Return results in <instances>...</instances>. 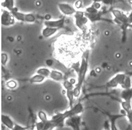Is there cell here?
<instances>
[{
	"label": "cell",
	"instance_id": "1",
	"mask_svg": "<svg viewBox=\"0 0 132 130\" xmlns=\"http://www.w3.org/2000/svg\"><path fill=\"white\" fill-rule=\"evenodd\" d=\"M95 33L91 29L78 33L72 36H62L56 41L55 56L56 59L64 63L67 67H73L79 62V58L89 50L95 40Z\"/></svg>",
	"mask_w": 132,
	"mask_h": 130
},
{
	"label": "cell",
	"instance_id": "2",
	"mask_svg": "<svg viewBox=\"0 0 132 130\" xmlns=\"http://www.w3.org/2000/svg\"><path fill=\"white\" fill-rule=\"evenodd\" d=\"M89 50H87L83 54L82 58H81V61L80 63V66L79 69L77 71V73L78 74V78H77V83L75 85V87L73 90V93L75 98L79 97L81 94V90L82 87V84L85 79L86 75H87V71H88V67H89V63H88V57H89Z\"/></svg>",
	"mask_w": 132,
	"mask_h": 130
},
{
	"label": "cell",
	"instance_id": "3",
	"mask_svg": "<svg viewBox=\"0 0 132 130\" xmlns=\"http://www.w3.org/2000/svg\"><path fill=\"white\" fill-rule=\"evenodd\" d=\"M75 19V23L76 27L79 29L80 31L87 30V25L88 23L89 19L85 15L84 11H76V12L73 15Z\"/></svg>",
	"mask_w": 132,
	"mask_h": 130
},
{
	"label": "cell",
	"instance_id": "4",
	"mask_svg": "<svg viewBox=\"0 0 132 130\" xmlns=\"http://www.w3.org/2000/svg\"><path fill=\"white\" fill-rule=\"evenodd\" d=\"M11 13L13 14L15 19L17 21H22V22H35L36 21V17L34 14L32 13H23L18 11V9L16 7L14 8L13 10L11 11Z\"/></svg>",
	"mask_w": 132,
	"mask_h": 130
},
{
	"label": "cell",
	"instance_id": "5",
	"mask_svg": "<svg viewBox=\"0 0 132 130\" xmlns=\"http://www.w3.org/2000/svg\"><path fill=\"white\" fill-rule=\"evenodd\" d=\"M112 13L114 17V21L118 24L122 25V26H128V15L124 12L118 9H113Z\"/></svg>",
	"mask_w": 132,
	"mask_h": 130
},
{
	"label": "cell",
	"instance_id": "6",
	"mask_svg": "<svg viewBox=\"0 0 132 130\" xmlns=\"http://www.w3.org/2000/svg\"><path fill=\"white\" fill-rule=\"evenodd\" d=\"M2 25L5 27H9L15 24V19L11 12L7 10L2 11Z\"/></svg>",
	"mask_w": 132,
	"mask_h": 130
},
{
	"label": "cell",
	"instance_id": "7",
	"mask_svg": "<svg viewBox=\"0 0 132 130\" xmlns=\"http://www.w3.org/2000/svg\"><path fill=\"white\" fill-rule=\"evenodd\" d=\"M126 75L123 73H118L115 76L113 77L107 83V87L110 88H115L118 85H123L126 79Z\"/></svg>",
	"mask_w": 132,
	"mask_h": 130
},
{
	"label": "cell",
	"instance_id": "8",
	"mask_svg": "<svg viewBox=\"0 0 132 130\" xmlns=\"http://www.w3.org/2000/svg\"><path fill=\"white\" fill-rule=\"evenodd\" d=\"M83 109L84 108H83V106H82V104L81 102H79V103L75 104V106H73L72 108H71L69 110H67L63 112V114H64L66 119H68L71 117L79 116L81 113H82Z\"/></svg>",
	"mask_w": 132,
	"mask_h": 130
},
{
	"label": "cell",
	"instance_id": "9",
	"mask_svg": "<svg viewBox=\"0 0 132 130\" xmlns=\"http://www.w3.org/2000/svg\"><path fill=\"white\" fill-rule=\"evenodd\" d=\"M65 124L69 127H71L73 130H80L81 125V117L79 116L71 117L66 119Z\"/></svg>",
	"mask_w": 132,
	"mask_h": 130
},
{
	"label": "cell",
	"instance_id": "10",
	"mask_svg": "<svg viewBox=\"0 0 132 130\" xmlns=\"http://www.w3.org/2000/svg\"><path fill=\"white\" fill-rule=\"evenodd\" d=\"M57 6L60 11L64 15H73L76 12V10L67 3H60L57 4Z\"/></svg>",
	"mask_w": 132,
	"mask_h": 130
},
{
	"label": "cell",
	"instance_id": "11",
	"mask_svg": "<svg viewBox=\"0 0 132 130\" xmlns=\"http://www.w3.org/2000/svg\"><path fill=\"white\" fill-rule=\"evenodd\" d=\"M65 23V19L62 18L60 19L56 20V21H46L44 22V24L46 27H50V28H54V29H62L63 28Z\"/></svg>",
	"mask_w": 132,
	"mask_h": 130
},
{
	"label": "cell",
	"instance_id": "12",
	"mask_svg": "<svg viewBox=\"0 0 132 130\" xmlns=\"http://www.w3.org/2000/svg\"><path fill=\"white\" fill-rule=\"evenodd\" d=\"M2 123L5 127L10 130H12L15 126V123L13 121L12 119L7 115H2Z\"/></svg>",
	"mask_w": 132,
	"mask_h": 130
},
{
	"label": "cell",
	"instance_id": "13",
	"mask_svg": "<svg viewBox=\"0 0 132 130\" xmlns=\"http://www.w3.org/2000/svg\"><path fill=\"white\" fill-rule=\"evenodd\" d=\"M59 29H54V28H50V27H45L42 30V35L44 38H48L50 36L55 35Z\"/></svg>",
	"mask_w": 132,
	"mask_h": 130
},
{
	"label": "cell",
	"instance_id": "14",
	"mask_svg": "<svg viewBox=\"0 0 132 130\" xmlns=\"http://www.w3.org/2000/svg\"><path fill=\"white\" fill-rule=\"evenodd\" d=\"M121 98L123 101L131 102L132 88L129 89H123L121 93Z\"/></svg>",
	"mask_w": 132,
	"mask_h": 130
},
{
	"label": "cell",
	"instance_id": "15",
	"mask_svg": "<svg viewBox=\"0 0 132 130\" xmlns=\"http://www.w3.org/2000/svg\"><path fill=\"white\" fill-rule=\"evenodd\" d=\"M50 77L55 81H61L63 79V74L59 71L52 70Z\"/></svg>",
	"mask_w": 132,
	"mask_h": 130
},
{
	"label": "cell",
	"instance_id": "16",
	"mask_svg": "<svg viewBox=\"0 0 132 130\" xmlns=\"http://www.w3.org/2000/svg\"><path fill=\"white\" fill-rule=\"evenodd\" d=\"M2 7L6 9V10L11 12L14 9V2L13 0H5L1 3Z\"/></svg>",
	"mask_w": 132,
	"mask_h": 130
},
{
	"label": "cell",
	"instance_id": "17",
	"mask_svg": "<svg viewBox=\"0 0 132 130\" xmlns=\"http://www.w3.org/2000/svg\"><path fill=\"white\" fill-rule=\"evenodd\" d=\"M85 15L87 17V19H89V21H91V22H95V21H100L101 19V12H98L96 13H87L85 12Z\"/></svg>",
	"mask_w": 132,
	"mask_h": 130
},
{
	"label": "cell",
	"instance_id": "18",
	"mask_svg": "<svg viewBox=\"0 0 132 130\" xmlns=\"http://www.w3.org/2000/svg\"><path fill=\"white\" fill-rule=\"evenodd\" d=\"M123 117V115H114L110 116V130H118L116 125V121L119 118Z\"/></svg>",
	"mask_w": 132,
	"mask_h": 130
},
{
	"label": "cell",
	"instance_id": "19",
	"mask_svg": "<svg viewBox=\"0 0 132 130\" xmlns=\"http://www.w3.org/2000/svg\"><path fill=\"white\" fill-rule=\"evenodd\" d=\"M121 105H122V110L121 111H122V115L126 116V113L128 112L129 111H130L131 108V102H128V101H122L121 102Z\"/></svg>",
	"mask_w": 132,
	"mask_h": 130
},
{
	"label": "cell",
	"instance_id": "20",
	"mask_svg": "<svg viewBox=\"0 0 132 130\" xmlns=\"http://www.w3.org/2000/svg\"><path fill=\"white\" fill-rule=\"evenodd\" d=\"M36 73L45 78L50 77V73H51V71L48 68L42 67V68H39V69L36 71Z\"/></svg>",
	"mask_w": 132,
	"mask_h": 130
},
{
	"label": "cell",
	"instance_id": "21",
	"mask_svg": "<svg viewBox=\"0 0 132 130\" xmlns=\"http://www.w3.org/2000/svg\"><path fill=\"white\" fill-rule=\"evenodd\" d=\"M66 96H67V98L69 100V107L72 108L73 106H74L73 102H74V98H75V96H74L73 93V90H67L66 91Z\"/></svg>",
	"mask_w": 132,
	"mask_h": 130
},
{
	"label": "cell",
	"instance_id": "22",
	"mask_svg": "<svg viewBox=\"0 0 132 130\" xmlns=\"http://www.w3.org/2000/svg\"><path fill=\"white\" fill-rule=\"evenodd\" d=\"M45 77H44L41 76L38 74H36V75L32 77L29 81L31 83H40L43 82L45 80Z\"/></svg>",
	"mask_w": 132,
	"mask_h": 130
},
{
	"label": "cell",
	"instance_id": "23",
	"mask_svg": "<svg viewBox=\"0 0 132 130\" xmlns=\"http://www.w3.org/2000/svg\"><path fill=\"white\" fill-rule=\"evenodd\" d=\"M75 82H73L71 80H65L63 82V86L65 89L67 90H74L75 85H74Z\"/></svg>",
	"mask_w": 132,
	"mask_h": 130
},
{
	"label": "cell",
	"instance_id": "24",
	"mask_svg": "<svg viewBox=\"0 0 132 130\" xmlns=\"http://www.w3.org/2000/svg\"><path fill=\"white\" fill-rule=\"evenodd\" d=\"M123 88V89H129L131 88V79L129 75H126V79H125L124 83L123 85L122 86Z\"/></svg>",
	"mask_w": 132,
	"mask_h": 130
},
{
	"label": "cell",
	"instance_id": "25",
	"mask_svg": "<svg viewBox=\"0 0 132 130\" xmlns=\"http://www.w3.org/2000/svg\"><path fill=\"white\" fill-rule=\"evenodd\" d=\"M38 118L40 119V121H42L44 123H46L49 120L46 113L43 111H39L38 112Z\"/></svg>",
	"mask_w": 132,
	"mask_h": 130
},
{
	"label": "cell",
	"instance_id": "26",
	"mask_svg": "<svg viewBox=\"0 0 132 130\" xmlns=\"http://www.w3.org/2000/svg\"><path fill=\"white\" fill-rule=\"evenodd\" d=\"M6 85L8 88H11V89H13V88H15L16 87L17 84H16V81H13V80H11V81L7 82Z\"/></svg>",
	"mask_w": 132,
	"mask_h": 130
},
{
	"label": "cell",
	"instance_id": "27",
	"mask_svg": "<svg viewBox=\"0 0 132 130\" xmlns=\"http://www.w3.org/2000/svg\"><path fill=\"white\" fill-rule=\"evenodd\" d=\"M99 12L98 11L96 10L95 7H93V6H90V7H88L85 8V13H96Z\"/></svg>",
	"mask_w": 132,
	"mask_h": 130
},
{
	"label": "cell",
	"instance_id": "28",
	"mask_svg": "<svg viewBox=\"0 0 132 130\" xmlns=\"http://www.w3.org/2000/svg\"><path fill=\"white\" fill-rule=\"evenodd\" d=\"M8 61V55L6 53H2V66H5Z\"/></svg>",
	"mask_w": 132,
	"mask_h": 130
},
{
	"label": "cell",
	"instance_id": "29",
	"mask_svg": "<svg viewBox=\"0 0 132 130\" xmlns=\"http://www.w3.org/2000/svg\"><path fill=\"white\" fill-rule=\"evenodd\" d=\"M29 129V127H24V126H22L21 125H19L17 124H15V126H14L13 129L12 130H28Z\"/></svg>",
	"mask_w": 132,
	"mask_h": 130
},
{
	"label": "cell",
	"instance_id": "30",
	"mask_svg": "<svg viewBox=\"0 0 132 130\" xmlns=\"http://www.w3.org/2000/svg\"><path fill=\"white\" fill-rule=\"evenodd\" d=\"M126 116V117L128 118V121H129V124H130L131 125H132V109L130 111H129L128 112H127Z\"/></svg>",
	"mask_w": 132,
	"mask_h": 130
},
{
	"label": "cell",
	"instance_id": "31",
	"mask_svg": "<svg viewBox=\"0 0 132 130\" xmlns=\"http://www.w3.org/2000/svg\"><path fill=\"white\" fill-rule=\"evenodd\" d=\"M91 5L93 7H95V9L98 11L101 9V3H100V2H94Z\"/></svg>",
	"mask_w": 132,
	"mask_h": 130
},
{
	"label": "cell",
	"instance_id": "32",
	"mask_svg": "<svg viewBox=\"0 0 132 130\" xmlns=\"http://www.w3.org/2000/svg\"><path fill=\"white\" fill-rule=\"evenodd\" d=\"M82 2L81 1H77L75 3V7L77 9H80L81 7H82Z\"/></svg>",
	"mask_w": 132,
	"mask_h": 130
},
{
	"label": "cell",
	"instance_id": "33",
	"mask_svg": "<svg viewBox=\"0 0 132 130\" xmlns=\"http://www.w3.org/2000/svg\"><path fill=\"white\" fill-rule=\"evenodd\" d=\"M128 25H132V11L129 13L128 15Z\"/></svg>",
	"mask_w": 132,
	"mask_h": 130
},
{
	"label": "cell",
	"instance_id": "34",
	"mask_svg": "<svg viewBox=\"0 0 132 130\" xmlns=\"http://www.w3.org/2000/svg\"><path fill=\"white\" fill-rule=\"evenodd\" d=\"M46 21H50V19H51V17L50 15H46L45 16Z\"/></svg>",
	"mask_w": 132,
	"mask_h": 130
}]
</instances>
